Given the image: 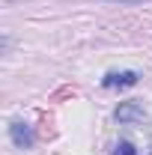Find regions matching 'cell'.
Instances as JSON below:
<instances>
[{
    "instance_id": "cell-1",
    "label": "cell",
    "mask_w": 152,
    "mask_h": 155,
    "mask_svg": "<svg viewBox=\"0 0 152 155\" xmlns=\"http://www.w3.org/2000/svg\"><path fill=\"white\" fill-rule=\"evenodd\" d=\"M9 137H12V143L18 149H33V143H36V131L27 122H21V119H12L9 122Z\"/></svg>"
},
{
    "instance_id": "cell-2",
    "label": "cell",
    "mask_w": 152,
    "mask_h": 155,
    "mask_svg": "<svg viewBox=\"0 0 152 155\" xmlns=\"http://www.w3.org/2000/svg\"><path fill=\"white\" fill-rule=\"evenodd\" d=\"M140 84V75L131 72V69H122V72H107L101 78V87L107 90H125V87H137Z\"/></svg>"
},
{
    "instance_id": "cell-3",
    "label": "cell",
    "mask_w": 152,
    "mask_h": 155,
    "mask_svg": "<svg viewBox=\"0 0 152 155\" xmlns=\"http://www.w3.org/2000/svg\"><path fill=\"white\" fill-rule=\"evenodd\" d=\"M114 116H116V122H146L149 119V114L143 110L140 101H122L114 110Z\"/></svg>"
},
{
    "instance_id": "cell-4",
    "label": "cell",
    "mask_w": 152,
    "mask_h": 155,
    "mask_svg": "<svg viewBox=\"0 0 152 155\" xmlns=\"http://www.w3.org/2000/svg\"><path fill=\"white\" fill-rule=\"evenodd\" d=\"M111 155H137V149H134L128 140H119V143L114 146V152H111Z\"/></svg>"
},
{
    "instance_id": "cell-5",
    "label": "cell",
    "mask_w": 152,
    "mask_h": 155,
    "mask_svg": "<svg viewBox=\"0 0 152 155\" xmlns=\"http://www.w3.org/2000/svg\"><path fill=\"white\" fill-rule=\"evenodd\" d=\"M104 3H119V6H137V3H149V0H104Z\"/></svg>"
},
{
    "instance_id": "cell-6",
    "label": "cell",
    "mask_w": 152,
    "mask_h": 155,
    "mask_svg": "<svg viewBox=\"0 0 152 155\" xmlns=\"http://www.w3.org/2000/svg\"><path fill=\"white\" fill-rule=\"evenodd\" d=\"M149 155H152V152H149Z\"/></svg>"
}]
</instances>
